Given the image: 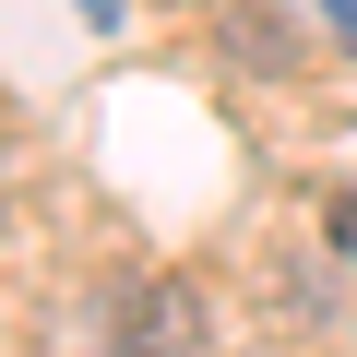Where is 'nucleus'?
Returning <instances> with one entry per match:
<instances>
[{
    "instance_id": "f257e3e1",
    "label": "nucleus",
    "mask_w": 357,
    "mask_h": 357,
    "mask_svg": "<svg viewBox=\"0 0 357 357\" xmlns=\"http://www.w3.org/2000/svg\"><path fill=\"white\" fill-rule=\"evenodd\" d=\"M215 345V298L191 274H143L119 286V357H203Z\"/></svg>"
}]
</instances>
